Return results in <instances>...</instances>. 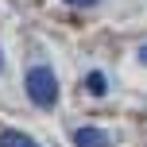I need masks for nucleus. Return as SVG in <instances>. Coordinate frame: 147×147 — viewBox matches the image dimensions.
Returning <instances> with one entry per match:
<instances>
[{"instance_id":"423d86ee","label":"nucleus","mask_w":147,"mask_h":147,"mask_svg":"<svg viewBox=\"0 0 147 147\" xmlns=\"http://www.w3.org/2000/svg\"><path fill=\"white\" fill-rule=\"evenodd\" d=\"M140 62H143V66H147V47H140Z\"/></svg>"},{"instance_id":"f257e3e1","label":"nucleus","mask_w":147,"mask_h":147,"mask_svg":"<svg viewBox=\"0 0 147 147\" xmlns=\"http://www.w3.org/2000/svg\"><path fill=\"white\" fill-rule=\"evenodd\" d=\"M27 97L39 109H51L58 101V78H54L51 66H31L27 70Z\"/></svg>"},{"instance_id":"f03ea898","label":"nucleus","mask_w":147,"mask_h":147,"mask_svg":"<svg viewBox=\"0 0 147 147\" xmlns=\"http://www.w3.org/2000/svg\"><path fill=\"white\" fill-rule=\"evenodd\" d=\"M70 143L74 147H112L109 132H101V128H74V132H70Z\"/></svg>"},{"instance_id":"7ed1b4c3","label":"nucleus","mask_w":147,"mask_h":147,"mask_svg":"<svg viewBox=\"0 0 147 147\" xmlns=\"http://www.w3.org/2000/svg\"><path fill=\"white\" fill-rule=\"evenodd\" d=\"M0 147H35V140H27L23 132H0Z\"/></svg>"},{"instance_id":"39448f33","label":"nucleus","mask_w":147,"mask_h":147,"mask_svg":"<svg viewBox=\"0 0 147 147\" xmlns=\"http://www.w3.org/2000/svg\"><path fill=\"white\" fill-rule=\"evenodd\" d=\"M70 8H89V4H97V0H66Z\"/></svg>"},{"instance_id":"20e7f679","label":"nucleus","mask_w":147,"mask_h":147,"mask_svg":"<svg viewBox=\"0 0 147 147\" xmlns=\"http://www.w3.org/2000/svg\"><path fill=\"white\" fill-rule=\"evenodd\" d=\"M89 89H93V93H105V78L101 74H89Z\"/></svg>"}]
</instances>
